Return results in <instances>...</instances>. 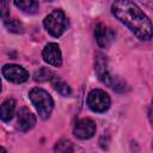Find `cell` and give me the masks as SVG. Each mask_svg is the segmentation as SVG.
Segmentation results:
<instances>
[{
  "label": "cell",
  "instance_id": "obj_1",
  "mask_svg": "<svg viewBox=\"0 0 153 153\" xmlns=\"http://www.w3.org/2000/svg\"><path fill=\"white\" fill-rule=\"evenodd\" d=\"M112 14L123 23L141 41H149L153 36V25L143 11L133 1L121 0L111 5Z\"/></svg>",
  "mask_w": 153,
  "mask_h": 153
},
{
  "label": "cell",
  "instance_id": "obj_2",
  "mask_svg": "<svg viewBox=\"0 0 153 153\" xmlns=\"http://www.w3.org/2000/svg\"><path fill=\"white\" fill-rule=\"evenodd\" d=\"M29 98L35 105L41 118L45 120L50 116L54 108V100L45 90L41 87H35L29 92Z\"/></svg>",
  "mask_w": 153,
  "mask_h": 153
},
{
  "label": "cell",
  "instance_id": "obj_3",
  "mask_svg": "<svg viewBox=\"0 0 153 153\" xmlns=\"http://www.w3.org/2000/svg\"><path fill=\"white\" fill-rule=\"evenodd\" d=\"M43 25L45 30L54 37H60L63 35V32L67 30L68 22L66 18V14L62 10H54L51 13H49L44 20Z\"/></svg>",
  "mask_w": 153,
  "mask_h": 153
},
{
  "label": "cell",
  "instance_id": "obj_4",
  "mask_svg": "<svg viewBox=\"0 0 153 153\" xmlns=\"http://www.w3.org/2000/svg\"><path fill=\"white\" fill-rule=\"evenodd\" d=\"M87 105L94 112H105L110 106V97L102 90H92L87 96Z\"/></svg>",
  "mask_w": 153,
  "mask_h": 153
},
{
  "label": "cell",
  "instance_id": "obj_5",
  "mask_svg": "<svg viewBox=\"0 0 153 153\" xmlns=\"http://www.w3.org/2000/svg\"><path fill=\"white\" fill-rule=\"evenodd\" d=\"M1 72L6 80L14 84H22L29 79L27 71L19 65H5Z\"/></svg>",
  "mask_w": 153,
  "mask_h": 153
},
{
  "label": "cell",
  "instance_id": "obj_6",
  "mask_svg": "<svg viewBox=\"0 0 153 153\" xmlns=\"http://www.w3.org/2000/svg\"><path fill=\"white\" fill-rule=\"evenodd\" d=\"M94 69H96V73L99 78V80L115 90V85H116L115 84V78L109 73L108 66H106V59L102 54H97V56H96Z\"/></svg>",
  "mask_w": 153,
  "mask_h": 153
},
{
  "label": "cell",
  "instance_id": "obj_7",
  "mask_svg": "<svg viewBox=\"0 0 153 153\" xmlns=\"http://www.w3.org/2000/svg\"><path fill=\"white\" fill-rule=\"evenodd\" d=\"M73 133L78 139L81 140L91 139L96 133V123L91 118H81L75 122Z\"/></svg>",
  "mask_w": 153,
  "mask_h": 153
},
{
  "label": "cell",
  "instance_id": "obj_8",
  "mask_svg": "<svg viewBox=\"0 0 153 153\" xmlns=\"http://www.w3.org/2000/svg\"><path fill=\"white\" fill-rule=\"evenodd\" d=\"M115 36H116L115 31L111 30L110 27H108L105 24L99 23L96 25L94 37L100 48H109L112 44V42L115 41Z\"/></svg>",
  "mask_w": 153,
  "mask_h": 153
},
{
  "label": "cell",
  "instance_id": "obj_9",
  "mask_svg": "<svg viewBox=\"0 0 153 153\" xmlns=\"http://www.w3.org/2000/svg\"><path fill=\"white\" fill-rule=\"evenodd\" d=\"M43 60L51 66L60 67L62 65V55L57 43H48L42 51Z\"/></svg>",
  "mask_w": 153,
  "mask_h": 153
},
{
  "label": "cell",
  "instance_id": "obj_10",
  "mask_svg": "<svg viewBox=\"0 0 153 153\" xmlns=\"http://www.w3.org/2000/svg\"><path fill=\"white\" fill-rule=\"evenodd\" d=\"M36 124V117L35 115L27 109L22 108L17 114V128L20 131H27Z\"/></svg>",
  "mask_w": 153,
  "mask_h": 153
},
{
  "label": "cell",
  "instance_id": "obj_11",
  "mask_svg": "<svg viewBox=\"0 0 153 153\" xmlns=\"http://www.w3.org/2000/svg\"><path fill=\"white\" fill-rule=\"evenodd\" d=\"M14 110H16V102L13 99H6L2 104H1V110H0V117L4 122H8L13 115H14Z\"/></svg>",
  "mask_w": 153,
  "mask_h": 153
},
{
  "label": "cell",
  "instance_id": "obj_12",
  "mask_svg": "<svg viewBox=\"0 0 153 153\" xmlns=\"http://www.w3.org/2000/svg\"><path fill=\"white\" fill-rule=\"evenodd\" d=\"M14 5L26 14H35L38 11V2L33 0H19L14 1Z\"/></svg>",
  "mask_w": 153,
  "mask_h": 153
},
{
  "label": "cell",
  "instance_id": "obj_13",
  "mask_svg": "<svg viewBox=\"0 0 153 153\" xmlns=\"http://www.w3.org/2000/svg\"><path fill=\"white\" fill-rule=\"evenodd\" d=\"M73 152V143L67 139L59 140L54 146V153H72Z\"/></svg>",
  "mask_w": 153,
  "mask_h": 153
},
{
  "label": "cell",
  "instance_id": "obj_14",
  "mask_svg": "<svg viewBox=\"0 0 153 153\" xmlns=\"http://www.w3.org/2000/svg\"><path fill=\"white\" fill-rule=\"evenodd\" d=\"M4 24L6 26V29L11 32H14V33H22L24 31V27L22 25V23L17 19H6L4 20Z\"/></svg>",
  "mask_w": 153,
  "mask_h": 153
},
{
  "label": "cell",
  "instance_id": "obj_15",
  "mask_svg": "<svg viewBox=\"0 0 153 153\" xmlns=\"http://www.w3.org/2000/svg\"><path fill=\"white\" fill-rule=\"evenodd\" d=\"M54 88L57 91V93H60L63 97H68L71 94V87L68 86L67 82H65L61 79H55L54 80Z\"/></svg>",
  "mask_w": 153,
  "mask_h": 153
},
{
  "label": "cell",
  "instance_id": "obj_16",
  "mask_svg": "<svg viewBox=\"0 0 153 153\" xmlns=\"http://www.w3.org/2000/svg\"><path fill=\"white\" fill-rule=\"evenodd\" d=\"M53 76H54V73L48 68H39L35 73V80L37 81H47L53 79Z\"/></svg>",
  "mask_w": 153,
  "mask_h": 153
},
{
  "label": "cell",
  "instance_id": "obj_17",
  "mask_svg": "<svg viewBox=\"0 0 153 153\" xmlns=\"http://www.w3.org/2000/svg\"><path fill=\"white\" fill-rule=\"evenodd\" d=\"M0 7H1V17H2V20L8 19L7 18V2H5V1L1 2Z\"/></svg>",
  "mask_w": 153,
  "mask_h": 153
},
{
  "label": "cell",
  "instance_id": "obj_18",
  "mask_svg": "<svg viewBox=\"0 0 153 153\" xmlns=\"http://www.w3.org/2000/svg\"><path fill=\"white\" fill-rule=\"evenodd\" d=\"M148 118H149V122L153 127V100H152V104H151V108H149V111H148Z\"/></svg>",
  "mask_w": 153,
  "mask_h": 153
},
{
  "label": "cell",
  "instance_id": "obj_19",
  "mask_svg": "<svg viewBox=\"0 0 153 153\" xmlns=\"http://www.w3.org/2000/svg\"><path fill=\"white\" fill-rule=\"evenodd\" d=\"M1 152H2V153H6V149H5L4 147H1Z\"/></svg>",
  "mask_w": 153,
  "mask_h": 153
},
{
  "label": "cell",
  "instance_id": "obj_20",
  "mask_svg": "<svg viewBox=\"0 0 153 153\" xmlns=\"http://www.w3.org/2000/svg\"><path fill=\"white\" fill-rule=\"evenodd\" d=\"M152 147H153V145H152Z\"/></svg>",
  "mask_w": 153,
  "mask_h": 153
}]
</instances>
